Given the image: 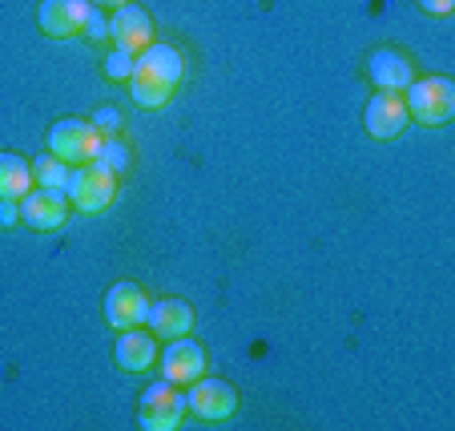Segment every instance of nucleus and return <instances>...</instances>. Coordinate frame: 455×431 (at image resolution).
Listing matches in <instances>:
<instances>
[{"label": "nucleus", "instance_id": "f257e3e1", "mask_svg": "<svg viewBox=\"0 0 455 431\" xmlns=\"http://www.w3.org/2000/svg\"><path fill=\"white\" fill-rule=\"evenodd\" d=\"M181 81H186V57H181V49L154 41L146 52L133 57V73H129L125 85L138 109H165L178 97Z\"/></svg>", "mask_w": 455, "mask_h": 431}, {"label": "nucleus", "instance_id": "f03ea898", "mask_svg": "<svg viewBox=\"0 0 455 431\" xmlns=\"http://www.w3.org/2000/svg\"><path fill=\"white\" fill-rule=\"evenodd\" d=\"M65 194H69V206L81 210V214H105V210L117 202V173L93 157V162L69 170Z\"/></svg>", "mask_w": 455, "mask_h": 431}, {"label": "nucleus", "instance_id": "7ed1b4c3", "mask_svg": "<svg viewBox=\"0 0 455 431\" xmlns=\"http://www.w3.org/2000/svg\"><path fill=\"white\" fill-rule=\"evenodd\" d=\"M407 117L419 125H447L455 117V81L451 77H423L403 89Z\"/></svg>", "mask_w": 455, "mask_h": 431}, {"label": "nucleus", "instance_id": "20e7f679", "mask_svg": "<svg viewBox=\"0 0 455 431\" xmlns=\"http://www.w3.org/2000/svg\"><path fill=\"white\" fill-rule=\"evenodd\" d=\"M101 146V133L89 117H60L49 130V154L60 157L65 165H85L97 157Z\"/></svg>", "mask_w": 455, "mask_h": 431}, {"label": "nucleus", "instance_id": "39448f33", "mask_svg": "<svg viewBox=\"0 0 455 431\" xmlns=\"http://www.w3.org/2000/svg\"><path fill=\"white\" fill-rule=\"evenodd\" d=\"M186 407L198 415L202 423H226L238 415V387L226 379H214V375H202V379L189 383Z\"/></svg>", "mask_w": 455, "mask_h": 431}, {"label": "nucleus", "instance_id": "423d86ee", "mask_svg": "<svg viewBox=\"0 0 455 431\" xmlns=\"http://www.w3.org/2000/svg\"><path fill=\"white\" fill-rule=\"evenodd\" d=\"M189 407H186V391L178 383H157L141 395V407H138V423L146 431H178L186 423Z\"/></svg>", "mask_w": 455, "mask_h": 431}, {"label": "nucleus", "instance_id": "0eeeda50", "mask_svg": "<svg viewBox=\"0 0 455 431\" xmlns=\"http://www.w3.org/2000/svg\"><path fill=\"white\" fill-rule=\"evenodd\" d=\"M157 371H162L165 383H178V387H189L194 379L206 375V347L198 339H170L165 351H157Z\"/></svg>", "mask_w": 455, "mask_h": 431}, {"label": "nucleus", "instance_id": "6e6552de", "mask_svg": "<svg viewBox=\"0 0 455 431\" xmlns=\"http://www.w3.org/2000/svg\"><path fill=\"white\" fill-rule=\"evenodd\" d=\"M109 41H113V49H125V52H146L149 44L157 41V33H154V17H149L141 4H121V9H113V17H109Z\"/></svg>", "mask_w": 455, "mask_h": 431}, {"label": "nucleus", "instance_id": "1a4fd4ad", "mask_svg": "<svg viewBox=\"0 0 455 431\" xmlns=\"http://www.w3.org/2000/svg\"><path fill=\"white\" fill-rule=\"evenodd\" d=\"M89 0H41L36 4V25L44 36L52 41H69V36L85 33V17H89Z\"/></svg>", "mask_w": 455, "mask_h": 431}, {"label": "nucleus", "instance_id": "9d476101", "mask_svg": "<svg viewBox=\"0 0 455 431\" xmlns=\"http://www.w3.org/2000/svg\"><path fill=\"white\" fill-rule=\"evenodd\" d=\"M149 315V294L146 286L138 283H113L105 291V323L113 331H129V327H141Z\"/></svg>", "mask_w": 455, "mask_h": 431}, {"label": "nucleus", "instance_id": "9b49d317", "mask_svg": "<svg viewBox=\"0 0 455 431\" xmlns=\"http://www.w3.org/2000/svg\"><path fill=\"white\" fill-rule=\"evenodd\" d=\"M69 218V194L65 190H49V186H36L20 198V222L33 226V230L49 234V230H60Z\"/></svg>", "mask_w": 455, "mask_h": 431}, {"label": "nucleus", "instance_id": "f8f14e48", "mask_svg": "<svg viewBox=\"0 0 455 431\" xmlns=\"http://www.w3.org/2000/svg\"><path fill=\"white\" fill-rule=\"evenodd\" d=\"M407 105L403 93H387V89H375V97L367 101V113H363V125L375 141H395L399 133L407 130Z\"/></svg>", "mask_w": 455, "mask_h": 431}, {"label": "nucleus", "instance_id": "ddd939ff", "mask_svg": "<svg viewBox=\"0 0 455 431\" xmlns=\"http://www.w3.org/2000/svg\"><path fill=\"white\" fill-rule=\"evenodd\" d=\"M367 77L375 89H387V93H403L407 85L415 81V65L411 57H407L403 49H391V44H383V49H375L367 57Z\"/></svg>", "mask_w": 455, "mask_h": 431}, {"label": "nucleus", "instance_id": "4468645a", "mask_svg": "<svg viewBox=\"0 0 455 431\" xmlns=\"http://www.w3.org/2000/svg\"><path fill=\"white\" fill-rule=\"evenodd\" d=\"M113 359L125 375H141L149 367H157V335L146 327H129L117 335V347H113Z\"/></svg>", "mask_w": 455, "mask_h": 431}, {"label": "nucleus", "instance_id": "2eb2a0df", "mask_svg": "<svg viewBox=\"0 0 455 431\" xmlns=\"http://www.w3.org/2000/svg\"><path fill=\"white\" fill-rule=\"evenodd\" d=\"M146 323H149V331H154L157 339H181V335H189L194 331V307H189L186 299H157V302H149V315H146Z\"/></svg>", "mask_w": 455, "mask_h": 431}, {"label": "nucleus", "instance_id": "dca6fc26", "mask_svg": "<svg viewBox=\"0 0 455 431\" xmlns=\"http://www.w3.org/2000/svg\"><path fill=\"white\" fill-rule=\"evenodd\" d=\"M33 190V162L20 154H0V202H20Z\"/></svg>", "mask_w": 455, "mask_h": 431}, {"label": "nucleus", "instance_id": "f3484780", "mask_svg": "<svg viewBox=\"0 0 455 431\" xmlns=\"http://www.w3.org/2000/svg\"><path fill=\"white\" fill-rule=\"evenodd\" d=\"M69 170H73V165H65L60 157L41 154L33 162V181H36V186H49V190H65V186H69Z\"/></svg>", "mask_w": 455, "mask_h": 431}, {"label": "nucleus", "instance_id": "a211bd4d", "mask_svg": "<svg viewBox=\"0 0 455 431\" xmlns=\"http://www.w3.org/2000/svg\"><path fill=\"white\" fill-rule=\"evenodd\" d=\"M97 162H105L113 173H125L129 165H133V149L113 133V138H101V146H97Z\"/></svg>", "mask_w": 455, "mask_h": 431}, {"label": "nucleus", "instance_id": "6ab92c4d", "mask_svg": "<svg viewBox=\"0 0 455 431\" xmlns=\"http://www.w3.org/2000/svg\"><path fill=\"white\" fill-rule=\"evenodd\" d=\"M89 121L97 125V133H101V138H113V133L125 130V117H121V109H113V105H101V109H97Z\"/></svg>", "mask_w": 455, "mask_h": 431}, {"label": "nucleus", "instance_id": "aec40b11", "mask_svg": "<svg viewBox=\"0 0 455 431\" xmlns=\"http://www.w3.org/2000/svg\"><path fill=\"white\" fill-rule=\"evenodd\" d=\"M129 73H133V52L113 49L109 57H105V77L109 81H129Z\"/></svg>", "mask_w": 455, "mask_h": 431}, {"label": "nucleus", "instance_id": "412c9836", "mask_svg": "<svg viewBox=\"0 0 455 431\" xmlns=\"http://www.w3.org/2000/svg\"><path fill=\"white\" fill-rule=\"evenodd\" d=\"M81 36H89L93 44L109 41V17H105V9H89V17H85V33H81Z\"/></svg>", "mask_w": 455, "mask_h": 431}, {"label": "nucleus", "instance_id": "4be33fe9", "mask_svg": "<svg viewBox=\"0 0 455 431\" xmlns=\"http://www.w3.org/2000/svg\"><path fill=\"white\" fill-rule=\"evenodd\" d=\"M419 9L427 12V17H451L455 0H419Z\"/></svg>", "mask_w": 455, "mask_h": 431}, {"label": "nucleus", "instance_id": "5701e85b", "mask_svg": "<svg viewBox=\"0 0 455 431\" xmlns=\"http://www.w3.org/2000/svg\"><path fill=\"white\" fill-rule=\"evenodd\" d=\"M20 222V202H0V226Z\"/></svg>", "mask_w": 455, "mask_h": 431}, {"label": "nucleus", "instance_id": "b1692460", "mask_svg": "<svg viewBox=\"0 0 455 431\" xmlns=\"http://www.w3.org/2000/svg\"><path fill=\"white\" fill-rule=\"evenodd\" d=\"M93 9H121V4H129V0H89Z\"/></svg>", "mask_w": 455, "mask_h": 431}]
</instances>
